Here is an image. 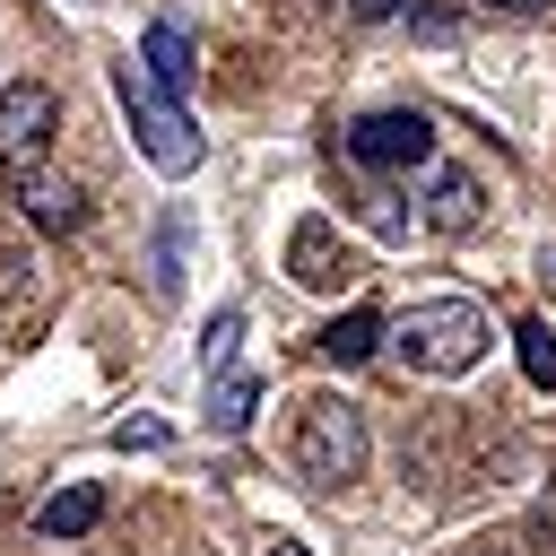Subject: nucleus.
Wrapping results in <instances>:
<instances>
[{"mask_svg":"<svg viewBox=\"0 0 556 556\" xmlns=\"http://www.w3.org/2000/svg\"><path fill=\"white\" fill-rule=\"evenodd\" d=\"M382 339H391V356H400L408 374L452 382V374H469V365L495 348V321H486L478 295H426V304H408L400 321H382Z\"/></svg>","mask_w":556,"mask_h":556,"instance_id":"obj_1","label":"nucleus"},{"mask_svg":"<svg viewBox=\"0 0 556 556\" xmlns=\"http://www.w3.org/2000/svg\"><path fill=\"white\" fill-rule=\"evenodd\" d=\"M287 460H295V478H304V486H321V495L356 486V478H365V460H374V426H365V408H356V400H339V391L295 400Z\"/></svg>","mask_w":556,"mask_h":556,"instance_id":"obj_2","label":"nucleus"},{"mask_svg":"<svg viewBox=\"0 0 556 556\" xmlns=\"http://www.w3.org/2000/svg\"><path fill=\"white\" fill-rule=\"evenodd\" d=\"M113 104H122V122H130V139H139V156L156 165V174H191L200 165V130H191V113L174 104V87H156L148 78V61H113Z\"/></svg>","mask_w":556,"mask_h":556,"instance_id":"obj_3","label":"nucleus"},{"mask_svg":"<svg viewBox=\"0 0 556 556\" xmlns=\"http://www.w3.org/2000/svg\"><path fill=\"white\" fill-rule=\"evenodd\" d=\"M52 130H61V96H52L43 78H17V87H0V174H26V165H43Z\"/></svg>","mask_w":556,"mask_h":556,"instance_id":"obj_4","label":"nucleus"},{"mask_svg":"<svg viewBox=\"0 0 556 556\" xmlns=\"http://www.w3.org/2000/svg\"><path fill=\"white\" fill-rule=\"evenodd\" d=\"M348 156L374 174H417V165H434V122L426 113H365L348 130Z\"/></svg>","mask_w":556,"mask_h":556,"instance_id":"obj_5","label":"nucleus"},{"mask_svg":"<svg viewBox=\"0 0 556 556\" xmlns=\"http://www.w3.org/2000/svg\"><path fill=\"white\" fill-rule=\"evenodd\" d=\"M287 278L313 287V295H339V287H356L365 269H356V252L339 243L330 217H295V235H287Z\"/></svg>","mask_w":556,"mask_h":556,"instance_id":"obj_6","label":"nucleus"},{"mask_svg":"<svg viewBox=\"0 0 556 556\" xmlns=\"http://www.w3.org/2000/svg\"><path fill=\"white\" fill-rule=\"evenodd\" d=\"M9 191H17V208H26L43 235H78V226H87V191H78L70 174H43V165H26V174H9Z\"/></svg>","mask_w":556,"mask_h":556,"instance_id":"obj_7","label":"nucleus"},{"mask_svg":"<svg viewBox=\"0 0 556 556\" xmlns=\"http://www.w3.org/2000/svg\"><path fill=\"white\" fill-rule=\"evenodd\" d=\"M434 235H469L478 217H486V182L469 174V165H434L426 174V208H417Z\"/></svg>","mask_w":556,"mask_h":556,"instance_id":"obj_8","label":"nucleus"},{"mask_svg":"<svg viewBox=\"0 0 556 556\" xmlns=\"http://www.w3.org/2000/svg\"><path fill=\"white\" fill-rule=\"evenodd\" d=\"M139 61H148V78H156V87H174V96L200 78V52H191V35H182L174 17H156V26L139 35Z\"/></svg>","mask_w":556,"mask_h":556,"instance_id":"obj_9","label":"nucleus"},{"mask_svg":"<svg viewBox=\"0 0 556 556\" xmlns=\"http://www.w3.org/2000/svg\"><path fill=\"white\" fill-rule=\"evenodd\" d=\"M96 521H104V486H87V478L35 504V530H43V539H87Z\"/></svg>","mask_w":556,"mask_h":556,"instance_id":"obj_10","label":"nucleus"},{"mask_svg":"<svg viewBox=\"0 0 556 556\" xmlns=\"http://www.w3.org/2000/svg\"><path fill=\"white\" fill-rule=\"evenodd\" d=\"M313 348H321L330 365H365V356L382 348V313H374V304H348V313H339V321H330Z\"/></svg>","mask_w":556,"mask_h":556,"instance_id":"obj_11","label":"nucleus"},{"mask_svg":"<svg viewBox=\"0 0 556 556\" xmlns=\"http://www.w3.org/2000/svg\"><path fill=\"white\" fill-rule=\"evenodd\" d=\"M261 408V382L252 374H208V434H243Z\"/></svg>","mask_w":556,"mask_h":556,"instance_id":"obj_12","label":"nucleus"},{"mask_svg":"<svg viewBox=\"0 0 556 556\" xmlns=\"http://www.w3.org/2000/svg\"><path fill=\"white\" fill-rule=\"evenodd\" d=\"M513 348H521V374H530L539 391H556V330H547V313H530V321L513 330Z\"/></svg>","mask_w":556,"mask_h":556,"instance_id":"obj_13","label":"nucleus"},{"mask_svg":"<svg viewBox=\"0 0 556 556\" xmlns=\"http://www.w3.org/2000/svg\"><path fill=\"white\" fill-rule=\"evenodd\" d=\"M235 339H243V313L226 304V313L200 330V374H226V365H235Z\"/></svg>","mask_w":556,"mask_h":556,"instance_id":"obj_14","label":"nucleus"},{"mask_svg":"<svg viewBox=\"0 0 556 556\" xmlns=\"http://www.w3.org/2000/svg\"><path fill=\"white\" fill-rule=\"evenodd\" d=\"M156 443H165L156 417H122V426H113V452H156Z\"/></svg>","mask_w":556,"mask_h":556,"instance_id":"obj_15","label":"nucleus"},{"mask_svg":"<svg viewBox=\"0 0 556 556\" xmlns=\"http://www.w3.org/2000/svg\"><path fill=\"white\" fill-rule=\"evenodd\" d=\"M478 9H504V17H547L556 0H478Z\"/></svg>","mask_w":556,"mask_h":556,"instance_id":"obj_16","label":"nucleus"},{"mask_svg":"<svg viewBox=\"0 0 556 556\" xmlns=\"http://www.w3.org/2000/svg\"><path fill=\"white\" fill-rule=\"evenodd\" d=\"M348 9H356V17H365V26H374V17H400V9H408V0H348Z\"/></svg>","mask_w":556,"mask_h":556,"instance_id":"obj_17","label":"nucleus"},{"mask_svg":"<svg viewBox=\"0 0 556 556\" xmlns=\"http://www.w3.org/2000/svg\"><path fill=\"white\" fill-rule=\"evenodd\" d=\"M261 556H313V547H304V539H287V530H269V539H261Z\"/></svg>","mask_w":556,"mask_h":556,"instance_id":"obj_18","label":"nucleus"},{"mask_svg":"<svg viewBox=\"0 0 556 556\" xmlns=\"http://www.w3.org/2000/svg\"><path fill=\"white\" fill-rule=\"evenodd\" d=\"M0 269H9V252H0Z\"/></svg>","mask_w":556,"mask_h":556,"instance_id":"obj_19","label":"nucleus"}]
</instances>
